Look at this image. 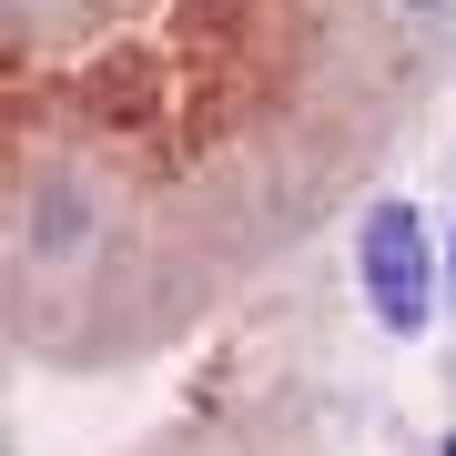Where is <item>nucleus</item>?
Segmentation results:
<instances>
[{"label":"nucleus","instance_id":"nucleus-1","mask_svg":"<svg viewBox=\"0 0 456 456\" xmlns=\"http://www.w3.org/2000/svg\"><path fill=\"white\" fill-rule=\"evenodd\" d=\"M355 284H365V314L386 335H426L436 325V233H426L416 203H375L355 224Z\"/></svg>","mask_w":456,"mask_h":456},{"label":"nucleus","instance_id":"nucleus-2","mask_svg":"<svg viewBox=\"0 0 456 456\" xmlns=\"http://www.w3.org/2000/svg\"><path fill=\"white\" fill-rule=\"evenodd\" d=\"M446 305H456V233H446Z\"/></svg>","mask_w":456,"mask_h":456},{"label":"nucleus","instance_id":"nucleus-3","mask_svg":"<svg viewBox=\"0 0 456 456\" xmlns=\"http://www.w3.org/2000/svg\"><path fill=\"white\" fill-rule=\"evenodd\" d=\"M406 11H436V0H406Z\"/></svg>","mask_w":456,"mask_h":456},{"label":"nucleus","instance_id":"nucleus-4","mask_svg":"<svg viewBox=\"0 0 456 456\" xmlns=\"http://www.w3.org/2000/svg\"><path fill=\"white\" fill-rule=\"evenodd\" d=\"M436 456H456V436H446V446H436Z\"/></svg>","mask_w":456,"mask_h":456}]
</instances>
